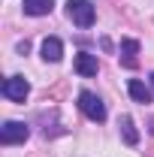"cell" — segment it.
<instances>
[{
	"label": "cell",
	"instance_id": "cell-1",
	"mask_svg": "<svg viewBox=\"0 0 154 157\" xmlns=\"http://www.w3.org/2000/svg\"><path fill=\"white\" fill-rule=\"evenodd\" d=\"M67 18L73 24H79V27H91L97 18L94 3L91 0H67Z\"/></svg>",
	"mask_w": 154,
	"mask_h": 157
},
{
	"label": "cell",
	"instance_id": "cell-2",
	"mask_svg": "<svg viewBox=\"0 0 154 157\" xmlns=\"http://www.w3.org/2000/svg\"><path fill=\"white\" fill-rule=\"evenodd\" d=\"M79 109L85 112V118H91L97 124L106 121V103L97 97L94 91H82V94H79Z\"/></svg>",
	"mask_w": 154,
	"mask_h": 157
},
{
	"label": "cell",
	"instance_id": "cell-3",
	"mask_svg": "<svg viewBox=\"0 0 154 157\" xmlns=\"http://www.w3.org/2000/svg\"><path fill=\"white\" fill-rule=\"evenodd\" d=\"M0 94H3L6 100H12V103H24L27 94H30V85H27L24 76H9V78H3Z\"/></svg>",
	"mask_w": 154,
	"mask_h": 157
},
{
	"label": "cell",
	"instance_id": "cell-4",
	"mask_svg": "<svg viewBox=\"0 0 154 157\" xmlns=\"http://www.w3.org/2000/svg\"><path fill=\"white\" fill-rule=\"evenodd\" d=\"M27 136H30V130L24 121H6L0 127V145H21V142H27Z\"/></svg>",
	"mask_w": 154,
	"mask_h": 157
},
{
	"label": "cell",
	"instance_id": "cell-5",
	"mask_svg": "<svg viewBox=\"0 0 154 157\" xmlns=\"http://www.w3.org/2000/svg\"><path fill=\"white\" fill-rule=\"evenodd\" d=\"M39 55H42L45 63H58V60L64 58V42H60L58 36H45L42 45H39Z\"/></svg>",
	"mask_w": 154,
	"mask_h": 157
},
{
	"label": "cell",
	"instance_id": "cell-6",
	"mask_svg": "<svg viewBox=\"0 0 154 157\" xmlns=\"http://www.w3.org/2000/svg\"><path fill=\"white\" fill-rule=\"evenodd\" d=\"M73 67H76L79 76H85V78L97 76V70H100V63H97V55H91V52H79L76 60H73Z\"/></svg>",
	"mask_w": 154,
	"mask_h": 157
},
{
	"label": "cell",
	"instance_id": "cell-7",
	"mask_svg": "<svg viewBox=\"0 0 154 157\" xmlns=\"http://www.w3.org/2000/svg\"><path fill=\"white\" fill-rule=\"evenodd\" d=\"M127 91H130V97L136 103H151L154 100V88H148L145 82H139V78H130L127 82Z\"/></svg>",
	"mask_w": 154,
	"mask_h": 157
},
{
	"label": "cell",
	"instance_id": "cell-8",
	"mask_svg": "<svg viewBox=\"0 0 154 157\" xmlns=\"http://www.w3.org/2000/svg\"><path fill=\"white\" fill-rule=\"evenodd\" d=\"M21 6H24V12H27V15L39 18V15H48V12L55 9V0H24Z\"/></svg>",
	"mask_w": 154,
	"mask_h": 157
},
{
	"label": "cell",
	"instance_id": "cell-9",
	"mask_svg": "<svg viewBox=\"0 0 154 157\" xmlns=\"http://www.w3.org/2000/svg\"><path fill=\"white\" fill-rule=\"evenodd\" d=\"M118 127H121V139H124L127 145H136V142H139V130H136V124H133V118H130V115L121 118Z\"/></svg>",
	"mask_w": 154,
	"mask_h": 157
},
{
	"label": "cell",
	"instance_id": "cell-10",
	"mask_svg": "<svg viewBox=\"0 0 154 157\" xmlns=\"http://www.w3.org/2000/svg\"><path fill=\"white\" fill-rule=\"evenodd\" d=\"M136 52H139V42L136 39H124L121 42V55H124V67H136Z\"/></svg>",
	"mask_w": 154,
	"mask_h": 157
},
{
	"label": "cell",
	"instance_id": "cell-11",
	"mask_svg": "<svg viewBox=\"0 0 154 157\" xmlns=\"http://www.w3.org/2000/svg\"><path fill=\"white\" fill-rule=\"evenodd\" d=\"M151 88H154V73H151Z\"/></svg>",
	"mask_w": 154,
	"mask_h": 157
}]
</instances>
